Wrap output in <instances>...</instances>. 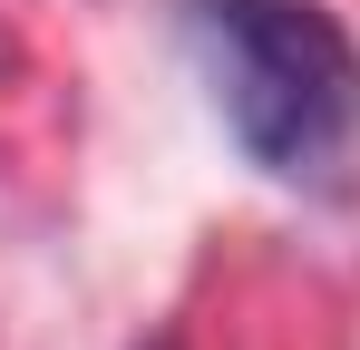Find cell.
Here are the masks:
<instances>
[{
    "label": "cell",
    "instance_id": "obj_1",
    "mask_svg": "<svg viewBox=\"0 0 360 350\" xmlns=\"http://www.w3.org/2000/svg\"><path fill=\"white\" fill-rule=\"evenodd\" d=\"M185 49L234 146L273 175H321L360 127V49L311 0H176Z\"/></svg>",
    "mask_w": 360,
    "mask_h": 350
}]
</instances>
